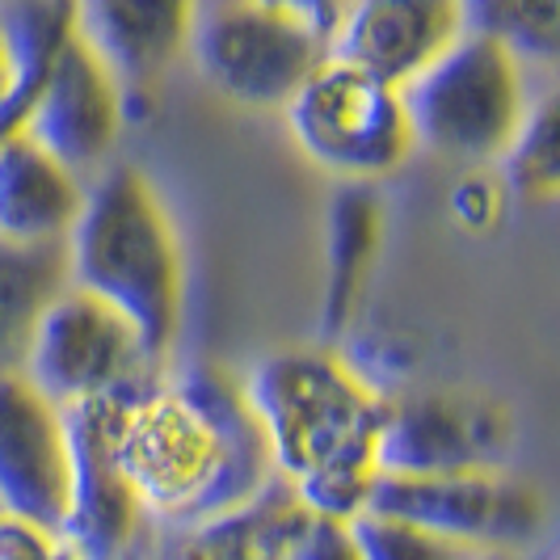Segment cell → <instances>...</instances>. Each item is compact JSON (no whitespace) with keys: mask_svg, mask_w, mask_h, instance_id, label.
Segmentation results:
<instances>
[{"mask_svg":"<svg viewBox=\"0 0 560 560\" xmlns=\"http://www.w3.org/2000/svg\"><path fill=\"white\" fill-rule=\"evenodd\" d=\"M505 190L527 202H552L560 186V156H557V97L544 93L535 97L532 114L518 131V140L510 143L502 161Z\"/></svg>","mask_w":560,"mask_h":560,"instance_id":"d6986e66","label":"cell"},{"mask_svg":"<svg viewBox=\"0 0 560 560\" xmlns=\"http://www.w3.org/2000/svg\"><path fill=\"white\" fill-rule=\"evenodd\" d=\"M22 375L56 409L102 396H140L161 384V366L148 359L140 334L77 287H63L38 320Z\"/></svg>","mask_w":560,"mask_h":560,"instance_id":"52a82bcc","label":"cell"},{"mask_svg":"<svg viewBox=\"0 0 560 560\" xmlns=\"http://www.w3.org/2000/svg\"><path fill=\"white\" fill-rule=\"evenodd\" d=\"M68 287L102 300L165 366L186 308V261L161 190L136 165L106 168L63 241Z\"/></svg>","mask_w":560,"mask_h":560,"instance_id":"3957f363","label":"cell"},{"mask_svg":"<svg viewBox=\"0 0 560 560\" xmlns=\"http://www.w3.org/2000/svg\"><path fill=\"white\" fill-rule=\"evenodd\" d=\"M241 388L266 434L275 477L295 502L312 518H359L380 480L375 447L388 396L375 393L354 363L329 346L266 354Z\"/></svg>","mask_w":560,"mask_h":560,"instance_id":"7a4b0ae2","label":"cell"},{"mask_svg":"<svg viewBox=\"0 0 560 560\" xmlns=\"http://www.w3.org/2000/svg\"><path fill=\"white\" fill-rule=\"evenodd\" d=\"M282 110L316 165L354 182L384 177L413 152L400 93L337 59H325Z\"/></svg>","mask_w":560,"mask_h":560,"instance_id":"ba28073f","label":"cell"},{"mask_svg":"<svg viewBox=\"0 0 560 560\" xmlns=\"http://www.w3.org/2000/svg\"><path fill=\"white\" fill-rule=\"evenodd\" d=\"M400 102L413 143L464 165H498L535 106L527 63L477 30L405 84Z\"/></svg>","mask_w":560,"mask_h":560,"instance_id":"5b68a950","label":"cell"},{"mask_svg":"<svg viewBox=\"0 0 560 560\" xmlns=\"http://www.w3.org/2000/svg\"><path fill=\"white\" fill-rule=\"evenodd\" d=\"M84 207V182L26 131L0 140V241L63 245Z\"/></svg>","mask_w":560,"mask_h":560,"instance_id":"5bb4252c","label":"cell"},{"mask_svg":"<svg viewBox=\"0 0 560 560\" xmlns=\"http://www.w3.org/2000/svg\"><path fill=\"white\" fill-rule=\"evenodd\" d=\"M477 560H527V557H477Z\"/></svg>","mask_w":560,"mask_h":560,"instance_id":"d4e9b609","label":"cell"},{"mask_svg":"<svg viewBox=\"0 0 560 560\" xmlns=\"http://www.w3.org/2000/svg\"><path fill=\"white\" fill-rule=\"evenodd\" d=\"M304 523L308 510L295 502L282 480H275L245 510L182 532L168 560H287V548Z\"/></svg>","mask_w":560,"mask_h":560,"instance_id":"2e32d148","label":"cell"},{"mask_svg":"<svg viewBox=\"0 0 560 560\" xmlns=\"http://www.w3.org/2000/svg\"><path fill=\"white\" fill-rule=\"evenodd\" d=\"M346 4L215 0L190 9L186 51L198 72L241 106H287L329 59Z\"/></svg>","mask_w":560,"mask_h":560,"instance_id":"277c9868","label":"cell"},{"mask_svg":"<svg viewBox=\"0 0 560 560\" xmlns=\"http://www.w3.org/2000/svg\"><path fill=\"white\" fill-rule=\"evenodd\" d=\"M190 9L182 0H89L77 4V34L97 51L122 93V118H143L156 84L186 51Z\"/></svg>","mask_w":560,"mask_h":560,"instance_id":"4fadbf2b","label":"cell"},{"mask_svg":"<svg viewBox=\"0 0 560 560\" xmlns=\"http://www.w3.org/2000/svg\"><path fill=\"white\" fill-rule=\"evenodd\" d=\"M514 418L502 400L472 393L388 396L375 447L380 477H455L505 468Z\"/></svg>","mask_w":560,"mask_h":560,"instance_id":"9c48e42d","label":"cell"},{"mask_svg":"<svg viewBox=\"0 0 560 560\" xmlns=\"http://www.w3.org/2000/svg\"><path fill=\"white\" fill-rule=\"evenodd\" d=\"M68 287L63 245H4L0 241V380L22 375L38 320Z\"/></svg>","mask_w":560,"mask_h":560,"instance_id":"9a60e30c","label":"cell"},{"mask_svg":"<svg viewBox=\"0 0 560 560\" xmlns=\"http://www.w3.org/2000/svg\"><path fill=\"white\" fill-rule=\"evenodd\" d=\"M122 122V93L72 22V34L59 43L56 63L43 81L38 102L30 106L22 131L43 152H51L68 173L84 177L114 152Z\"/></svg>","mask_w":560,"mask_h":560,"instance_id":"8fae6325","label":"cell"},{"mask_svg":"<svg viewBox=\"0 0 560 560\" xmlns=\"http://www.w3.org/2000/svg\"><path fill=\"white\" fill-rule=\"evenodd\" d=\"M464 22L502 43L523 63H552L560 47V0H480L464 4Z\"/></svg>","mask_w":560,"mask_h":560,"instance_id":"ac0fdd59","label":"cell"},{"mask_svg":"<svg viewBox=\"0 0 560 560\" xmlns=\"http://www.w3.org/2000/svg\"><path fill=\"white\" fill-rule=\"evenodd\" d=\"M72 498V451L63 409L30 388L26 375L0 380V514L59 535Z\"/></svg>","mask_w":560,"mask_h":560,"instance_id":"30bf717a","label":"cell"},{"mask_svg":"<svg viewBox=\"0 0 560 560\" xmlns=\"http://www.w3.org/2000/svg\"><path fill=\"white\" fill-rule=\"evenodd\" d=\"M451 211L464 228H489L502 211V190L489 177H468L451 190Z\"/></svg>","mask_w":560,"mask_h":560,"instance_id":"603a6c76","label":"cell"},{"mask_svg":"<svg viewBox=\"0 0 560 560\" xmlns=\"http://www.w3.org/2000/svg\"><path fill=\"white\" fill-rule=\"evenodd\" d=\"M0 560H77L59 535L0 514Z\"/></svg>","mask_w":560,"mask_h":560,"instance_id":"7402d4cb","label":"cell"},{"mask_svg":"<svg viewBox=\"0 0 560 560\" xmlns=\"http://www.w3.org/2000/svg\"><path fill=\"white\" fill-rule=\"evenodd\" d=\"M346 527H350V539L363 560H477L459 544H447L413 523H400V518L375 514V510H363Z\"/></svg>","mask_w":560,"mask_h":560,"instance_id":"ffe728a7","label":"cell"},{"mask_svg":"<svg viewBox=\"0 0 560 560\" xmlns=\"http://www.w3.org/2000/svg\"><path fill=\"white\" fill-rule=\"evenodd\" d=\"M287 560H363L354 539H350V527L346 523H329V518H312L300 527V535L291 539L287 548Z\"/></svg>","mask_w":560,"mask_h":560,"instance_id":"44dd1931","label":"cell"},{"mask_svg":"<svg viewBox=\"0 0 560 560\" xmlns=\"http://www.w3.org/2000/svg\"><path fill=\"white\" fill-rule=\"evenodd\" d=\"M366 510L413 523L468 548L472 557H523L548 527L539 489L505 468L455 477H380L371 485Z\"/></svg>","mask_w":560,"mask_h":560,"instance_id":"8992f818","label":"cell"},{"mask_svg":"<svg viewBox=\"0 0 560 560\" xmlns=\"http://www.w3.org/2000/svg\"><path fill=\"white\" fill-rule=\"evenodd\" d=\"M380 241V207L363 186H350L337 195L334 220H329V287H325V329L341 334L354 300L363 291V275Z\"/></svg>","mask_w":560,"mask_h":560,"instance_id":"e0dca14e","label":"cell"},{"mask_svg":"<svg viewBox=\"0 0 560 560\" xmlns=\"http://www.w3.org/2000/svg\"><path fill=\"white\" fill-rule=\"evenodd\" d=\"M114 464L143 518L173 532L228 518L279 480L245 388L215 366H190L127 400Z\"/></svg>","mask_w":560,"mask_h":560,"instance_id":"6da1fadb","label":"cell"},{"mask_svg":"<svg viewBox=\"0 0 560 560\" xmlns=\"http://www.w3.org/2000/svg\"><path fill=\"white\" fill-rule=\"evenodd\" d=\"M13 93H18V56H13V38L0 13V140L13 136Z\"/></svg>","mask_w":560,"mask_h":560,"instance_id":"cb8c5ba5","label":"cell"},{"mask_svg":"<svg viewBox=\"0 0 560 560\" xmlns=\"http://www.w3.org/2000/svg\"><path fill=\"white\" fill-rule=\"evenodd\" d=\"M464 4L459 0H366L346 4L334 30L329 59L350 63L371 81L405 89L430 63L447 56L464 38Z\"/></svg>","mask_w":560,"mask_h":560,"instance_id":"7c38bea8","label":"cell"}]
</instances>
